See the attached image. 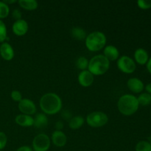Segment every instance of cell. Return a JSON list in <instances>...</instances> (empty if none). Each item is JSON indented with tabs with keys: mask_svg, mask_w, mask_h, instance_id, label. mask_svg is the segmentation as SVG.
<instances>
[{
	"mask_svg": "<svg viewBox=\"0 0 151 151\" xmlns=\"http://www.w3.org/2000/svg\"><path fill=\"white\" fill-rule=\"evenodd\" d=\"M145 89L146 92L151 94V82L149 83H147V85L145 86Z\"/></svg>",
	"mask_w": 151,
	"mask_h": 151,
	"instance_id": "obj_33",
	"label": "cell"
},
{
	"mask_svg": "<svg viewBox=\"0 0 151 151\" xmlns=\"http://www.w3.org/2000/svg\"><path fill=\"white\" fill-rule=\"evenodd\" d=\"M127 86L131 92L141 94L145 89V84L142 80L137 78H131L127 81Z\"/></svg>",
	"mask_w": 151,
	"mask_h": 151,
	"instance_id": "obj_10",
	"label": "cell"
},
{
	"mask_svg": "<svg viewBox=\"0 0 151 151\" xmlns=\"http://www.w3.org/2000/svg\"><path fill=\"white\" fill-rule=\"evenodd\" d=\"M71 35H72V38H75V40H78V41L85 40L87 36L85 29L82 27H75L72 28V30H71Z\"/></svg>",
	"mask_w": 151,
	"mask_h": 151,
	"instance_id": "obj_19",
	"label": "cell"
},
{
	"mask_svg": "<svg viewBox=\"0 0 151 151\" xmlns=\"http://www.w3.org/2000/svg\"><path fill=\"white\" fill-rule=\"evenodd\" d=\"M134 58L135 63H138L139 65H141V66L147 64V61L150 58L147 51L143 48L137 49L134 52Z\"/></svg>",
	"mask_w": 151,
	"mask_h": 151,
	"instance_id": "obj_13",
	"label": "cell"
},
{
	"mask_svg": "<svg viewBox=\"0 0 151 151\" xmlns=\"http://www.w3.org/2000/svg\"><path fill=\"white\" fill-rule=\"evenodd\" d=\"M18 3L22 8L26 10H35L38 6L36 0H19Z\"/></svg>",
	"mask_w": 151,
	"mask_h": 151,
	"instance_id": "obj_18",
	"label": "cell"
},
{
	"mask_svg": "<svg viewBox=\"0 0 151 151\" xmlns=\"http://www.w3.org/2000/svg\"><path fill=\"white\" fill-rule=\"evenodd\" d=\"M139 104L142 106H147L151 103V94L147 92H142L137 97Z\"/></svg>",
	"mask_w": 151,
	"mask_h": 151,
	"instance_id": "obj_21",
	"label": "cell"
},
{
	"mask_svg": "<svg viewBox=\"0 0 151 151\" xmlns=\"http://www.w3.org/2000/svg\"><path fill=\"white\" fill-rule=\"evenodd\" d=\"M75 64H76L77 68L78 69H80V70H86V69H88V60L84 56H81V57H79L76 60Z\"/></svg>",
	"mask_w": 151,
	"mask_h": 151,
	"instance_id": "obj_22",
	"label": "cell"
},
{
	"mask_svg": "<svg viewBox=\"0 0 151 151\" xmlns=\"http://www.w3.org/2000/svg\"><path fill=\"white\" fill-rule=\"evenodd\" d=\"M4 2L6 3L7 5H9V4H13V3L17 2V1L16 0H12V1H4Z\"/></svg>",
	"mask_w": 151,
	"mask_h": 151,
	"instance_id": "obj_35",
	"label": "cell"
},
{
	"mask_svg": "<svg viewBox=\"0 0 151 151\" xmlns=\"http://www.w3.org/2000/svg\"><path fill=\"white\" fill-rule=\"evenodd\" d=\"M48 118L47 115L43 113L38 114L34 117L33 126L37 128H43L48 125Z\"/></svg>",
	"mask_w": 151,
	"mask_h": 151,
	"instance_id": "obj_17",
	"label": "cell"
},
{
	"mask_svg": "<svg viewBox=\"0 0 151 151\" xmlns=\"http://www.w3.org/2000/svg\"><path fill=\"white\" fill-rule=\"evenodd\" d=\"M117 108L122 115L131 116L134 114L139 108L137 97L134 94H123L118 100Z\"/></svg>",
	"mask_w": 151,
	"mask_h": 151,
	"instance_id": "obj_2",
	"label": "cell"
},
{
	"mask_svg": "<svg viewBox=\"0 0 151 151\" xmlns=\"http://www.w3.org/2000/svg\"><path fill=\"white\" fill-rule=\"evenodd\" d=\"M146 67H147V70L148 71L149 73L151 75V57H150L147 64H146Z\"/></svg>",
	"mask_w": 151,
	"mask_h": 151,
	"instance_id": "obj_34",
	"label": "cell"
},
{
	"mask_svg": "<svg viewBox=\"0 0 151 151\" xmlns=\"http://www.w3.org/2000/svg\"><path fill=\"white\" fill-rule=\"evenodd\" d=\"M63 123L62 121H58L55 123V129L56 131H61L63 128Z\"/></svg>",
	"mask_w": 151,
	"mask_h": 151,
	"instance_id": "obj_32",
	"label": "cell"
},
{
	"mask_svg": "<svg viewBox=\"0 0 151 151\" xmlns=\"http://www.w3.org/2000/svg\"><path fill=\"white\" fill-rule=\"evenodd\" d=\"M7 38V29L5 24L2 20H0V43L5 42Z\"/></svg>",
	"mask_w": 151,
	"mask_h": 151,
	"instance_id": "obj_25",
	"label": "cell"
},
{
	"mask_svg": "<svg viewBox=\"0 0 151 151\" xmlns=\"http://www.w3.org/2000/svg\"><path fill=\"white\" fill-rule=\"evenodd\" d=\"M117 67L125 74H132L137 69V64L134 59L127 55L121 56L117 60Z\"/></svg>",
	"mask_w": 151,
	"mask_h": 151,
	"instance_id": "obj_7",
	"label": "cell"
},
{
	"mask_svg": "<svg viewBox=\"0 0 151 151\" xmlns=\"http://www.w3.org/2000/svg\"><path fill=\"white\" fill-rule=\"evenodd\" d=\"M137 6L142 10H148L151 8V0H139Z\"/></svg>",
	"mask_w": 151,
	"mask_h": 151,
	"instance_id": "obj_26",
	"label": "cell"
},
{
	"mask_svg": "<svg viewBox=\"0 0 151 151\" xmlns=\"http://www.w3.org/2000/svg\"><path fill=\"white\" fill-rule=\"evenodd\" d=\"M86 120L90 127L100 128L108 123L109 117L107 114L103 111H93L87 115Z\"/></svg>",
	"mask_w": 151,
	"mask_h": 151,
	"instance_id": "obj_5",
	"label": "cell"
},
{
	"mask_svg": "<svg viewBox=\"0 0 151 151\" xmlns=\"http://www.w3.org/2000/svg\"><path fill=\"white\" fill-rule=\"evenodd\" d=\"M52 142L58 147H62L66 145L67 137L62 131H55L52 134Z\"/></svg>",
	"mask_w": 151,
	"mask_h": 151,
	"instance_id": "obj_14",
	"label": "cell"
},
{
	"mask_svg": "<svg viewBox=\"0 0 151 151\" xmlns=\"http://www.w3.org/2000/svg\"><path fill=\"white\" fill-rule=\"evenodd\" d=\"M16 151H33L32 147H29L27 145H23L19 147Z\"/></svg>",
	"mask_w": 151,
	"mask_h": 151,
	"instance_id": "obj_31",
	"label": "cell"
},
{
	"mask_svg": "<svg viewBox=\"0 0 151 151\" xmlns=\"http://www.w3.org/2000/svg\"><path fill=\"white\" fill-rule=\"evenodd\" d=\"M136 151H151V145L149 141L141 140L139 142L135 147Z\"/></svg>",
	"mask_w": 151,
	"mask_h": 151,
	"instance_id": "obj_23",
	"label": "cell"
},
{
	"mask_svg": "<svg viewBox=\"0 0 151 151\" xmlns=\"http://www.w3.org/2000/svg\"><path fill=\"white\" fill-rule=\"evenodd\" d=\"M10 97H11L12 100L13 101L18 102V103H19L23 99L22 98V93L19 91H18V90H13V91H12L11 93H10Z\"/></svg>",
	"mask_w": 151,
	"mask_h": 151,
	"instance_id": "obj_27",
	"label": "cell"
},
{
	"mask_svg": "<svg viewBox=\"0 0 151 151\" xmlns=\"http://www.w3.org/2000/svg\"><path fill=\"white\" fill-rule=\"evenodd\" d=\"M103 55L109 60V61H114L118 60L119 56V52L118 49L114 45H108L105 47L103 50Z\"/></svg>",
	"mask_w": 151,
	"mask_h": 151,
	"instance_id": "obj_15",
	"label": "cell"
},
{
	"mask_svg": "<svg viewBox=\"0 0 151 151\" xmlns=\"http://www.w3.org/2000/svg\"></svg>",
	"mask_w": 151,
	"mask_h": 151,
	"instance_id": "obj_37",
	"label": "cell"
},
{
	"mask_svg": "<svg viewBox=\"0 0 151 151\" xmlns=\"http://www.w3.org/2000/svg\"><path fill=\"white\" fill-rule=\"evenodd\" d=\"M149 142L150 143V145H151V138H150V141H149Z\"/></svg>",
	"mask_w": 151,
	"mask_h": 151,
	"instance_id": "obj_36",
	"label": "cell"
},
{
	"mask_svg": "<svg viewBox=\"0 0 151 151\" xmlns=\"http://www.w3.org/2000/svg\"><path fill=\"white\" fill-rule=\"evenodd\" d=\"M62 116L65 119H69L70 120L72 119V114H71L70 111L67 110H64L63 112H62Z\"/></svg>",
	"mask_w": 151,
	"mask_h": 151,
	"instance_id": "obj_30",
	"label": "cell"
},
{
	"mask_svg": "<svg viewBox=\"0 0 151 151\" xmlns=\"http://www.w3.org/2000/svg\"><path fill=\"white\" fill-rule=\"evenodd\" d=\"M18 107H19V111L23 114L29 115V116L35 114L37 111L36 106L34 103V102L27 98L22 99L19 103Z\"/></svg>",
	"mask_w": 151,
	"mask_h": 151,
	"instance_id": "obj_8",
	"label": "cell"
},
{
	"mask_svg": "<svg viewBox=\"0 0 151 151\" xmlns=\"http://www.w3.org/2000/svg\"><path fill=\"white\" fill-rule=\"evenodd\" d=\"M51 145V139L45 134H39L34 137L32 142L33 151H48Z\"/></svg>",
	"mask_w": 151,
	"mask_h": 151,
	"instance_id": "obj_6",
	"label": "cell"
},
{
	"mask_svg": "<svg viewBox=\"0 0 151 151\" xmlns=\"http://www.w3.org/2000/svg\"><path fill=\"white\" fill-rule=\"evenodd\" d=\"M78 83L83 87H88L91 86L94 83V75L88 70L81 71L78 75Z\"/></svg>",
	"mask_w": 151,
	"mask_h": 151,
	"instance_id": "obj_11",
	"label": "cell"
},
{
	"mask_svg": "<svg viewBox=\"0 0 151 151\" xmlns=\"http://www.w3.org/2000/svg\"><path fill=\"white\" fill-rule=\"evenodd\" d=\"M85 119L82 116H75L72 117L69 122V126L72 130H78L83 125Z\"/></svg>",
	"mask_w": 151,
	"mask_h": 151,
	"instance_id": "obj_20",
	"label": "cell"
},
{
	"mask_svg": "<svg viewBox=\"0 0 151 151\" xmlns=\"http://www.w3.org/2000/svg\"><path fill=\"white\" fill-rule=\"evenodd\" d=\"M110 68V61L103 55H97L88 61V70L93 75H103Z\"/></svg>",
	"mask_w": 151,
	"mask_h": 151,
	"instance_id": "obj_3",
	"label": "cell"
},
{
	"mask_svg": "<svg viewBox=\"0 0 151 151\" xmlns=\"http://www.w3.org/2000/svg\"><path fill=\"white\" fill-rule=\"evenodd\" d=\"M7 143V135L2 131H0V151L6 147Z\"/></svg>",
	"mask_w": 151,
	"mask_h": 151,
	"instance_id": "obj_28",
	"label": "cell"
},
{
	"mask_svg": "<svg viewBox=\"0 0 151 151\" xmlns=\"http://www.w3.org/2000/svg\"><path fill=\"white\" fill-rule=\"evenodd\" d=\"M106 41L107 38L103 32L94 31L87 35L85 39V45L89 51L98 52L106 47Z\"/></svg>",
	"mask_w": 151,
	"mask_h": 151,
	"instance_id": "obj_4",
	"label": "cell"
},
{
	"mask_svg": "<svg viewBox=\"0 0 151 151\" xmlns=\"http://www.w3.org/2000/svg\"><path fill=\"white\" fill-rule=\"evenodd\" d=\"M29 26L27 21L24 19H20V20L15 21L14 23L12 26V30L13 32L17 36H23L26 35L28 32Z\"/></svg>",
	"mask_w": 151,
	"mask_h": 151,
	"instance_id": "obj_9",
	"label": "cell"
},
{
	"mask_svg": "<svg viewBox=\"0 0 151 151\" xmlns=\"http://www.w3.org/2000/svg\"><path fill=\"white\" fill-rule=\"evenodd\" d=\"M10 14V7L4 1H0V20L5 19Z\"/></svg>",
	"mask_w": 151,
	"mask_h": 151,
	"instance_id": "obj_24",
	"label": "cell"
},
{
	"mask_svg": "<svg viewBox=\"0 0 151 151\" xmlns=\"http://www.w3.org/2000/svg\"><path fill=\"white\" fill-rule=\"evenodd\" d=\"M39 105L44 114L55 115L61 110L62 100L57 94L49 92L41 97Z\"/></svg>",
	"mask_w": 151,
	"mask_h": 151,
	"instance_id": "obj_1",
	"label": "cell"
},
{
	"mask_svg": "<svg viewBox=\"0 0 151 151\" xmlns=\"http://www.w3.org/2000/svg\"><path fill=\"white\" fill-rule=\"evenodd\" d=\"M12 17L15 19L16 21L20 20L22 18V13L19 9H15L12 12Z\"/></svg>",
	"mask_w": 151,
	"mask_h": 151,
	"instance_id": "obj_29",
	"label": "cell"
},
{
	"mask_svg": "<svg viewBox=\"0 0 151 151\" xmlns=\"http://www.w3.org/2000/svg\"><path fill=\"white\" fill-rule=\"evenodd\" d=\"M0 55L4 60L7 61L13 60L15 55L13 47L7 42L2 43L0 45Z\"/></svg>",
	"mask_w": 151,
	"mask_h": 151,
	"instance_id": "obj_12",
	"label": "cell"
},
{
	"mask_svg": "<svg viewBox=\"0 0 151 151\" xmlns=\"http://www.w3.org/2000/svg\"><path fill=\"white\" fill-rule=\"evenodd\" d=\"M15 122L17 125L22 127L33 126L34 118L32 116L26 114H19L15 118Z\"/></svg>",
	"mask_w": 151,
	"mask_h": 151,
	"instance_id": "obj_16",
	"label": "cell"
}]
</instances>
